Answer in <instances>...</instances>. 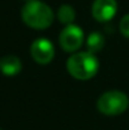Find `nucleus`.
I'll return each mask as SVG.
<instances>
[{
	"mask_svg": "<svg viewBox=\"0 0 129 130\" xmlns=\"http://www.w3.org/2000/svg\"><path fill=\"white\" fill-rule=\"evenodd\" d=\"M91 11L97 22H109L118 11V3L117 0H95Z\"/></svg>",
	"mask_w": 129,
	"mask_h": 130,
	"instance_id": "obj_6",
	"label": "nucleus"
},
{
	"mask_svg": "<svg viewBox=\"0 0 129 130\" xmlns=\"http://www.w3.org/2000/svg\"><path fill=\"white\" fill-rule=\"evenodd\" d=\"M128 106L129 97L124 92L118 90H111L103 93L96 102L97 110L108 116L120 115L128 109Z\"/></svg>",
	"mask_w": 129,
	"mask_h": 130,
	"instance_id": "obj_3",
	"label": "nucleus"
},
{
	"mask_svg": "<svg viewBox=\"0 0 129 130\" xmlns=\"http://www.w3.org/2000/svg\"><path fill=\"white\" fill-rule=\"evenodd\" d=\"M68 73L76 78L86 81L92 78L99 71V59L96 56L89 51L86 52H77L72 54L66 63Z\"/></svg>",
	"mask_w": 129,
	"mask_h": 130,
	"instance_id": "obj_1",
	"label": "nucleus"
},
{
	"mask_svg": "<svg viewBox=\"0 0 129 130\" xmlns=\"http://www.w3.org/2000/svg\"><path fill=\"white\" fill-rule=\"evenodd\" d=\"M31 56L37 63L47 64L54 57V47L51 41L46 38H38L31 45Z\"/></svg>",
	"mask_w": 129,
	"mask_h": 130,
	"instance_id": "obj_5",
	"label": "nucleus"
},
{
	"mask_svg": "<svg viewBox=\"0 0 129 130\" xmlns=\"http://www.w3.org/2000/svg\"><path fill=\"white\" fill-rule=\"evenodd\" d=\"M22 19L29 28L42 30L53 23L54 15L52 9L43 1L31 0L22 9Z\"/></svg>",
	"mask_w": 129,
	"mask_h": 130,
	"instance_id": "obj_2",
	"label": "nucleus"
},
{
	"mask_svg": "<svg viewBox=\"0 0 129 130\" xmlns=\"http://www.w3.org/2000/svg\"><path fill=\"white\" fill-rule=\"evenodd\" d=\"M0 130H1V129H0Z\"/></svg>",
	"mask_w": 129,
	"mask_h": 130,
	"instance_id": "obj_12",
	"label": "nucleus"
},
{
	"mask_svg": "<svg viewBox=\"0 0 129 130\" xmlns=\"http://www.w3.org/2000/svg\"><path fill=\"white\" fill-rule=\"evenodd\" d=\"M28 1H31V0H28Z\"/></svg>",
	"mask_w": 129,
	"mask_h": 130,
	"instance_id": "obj_11",
	"label": "nucleus"
},
{
	"mask_svg": "<svg viewBox=\"0 0 129 130\" xmlns=\"http://www.w3.org/2000/svg\"><path fill=\"white\" fill-rule=\"evenodd\" d=\"M57 18H58V20H60L62 24L68 25V24H72V22L75 20V18H76V11H75V9H74L71 5L63 4V5H61V6L58 8Z\"/></svg>",
	"mask_w": 129,
	"mask_h": 130,
	"instance_id": "obj_9",
	"label": "nucleus"
},
{
	"mask_svg": "<svg viewBox=\"0 0 129 130\" xmlns=\"http://www.w3.org/2000/svg\"><path fill=\"white\" fill-rule=\"evenodd\" d=\"M84 32L79 25L68 24L60 33V45L65 52H76L84 43Z\"/></svg>",
	"mask_w": 129,
	"mask_h": 130,
	"instance_id": "obj_4",
	"label": "nucleus"
},
{
	"mask_svg": "<svg viewBox=\"0 0 129 130\" xmlns=\"http://www.w3.org/2000/svg\"><path fill=\"white\" fill-rule=\"evenodd\" d=\"M104 45H105V38L99 32H92L86 38V48L89 52H91L94 54L100 52L104 48Z\"/></svg>",
	"mask_w": 129,
	"mask_h": 130,
	"instance_id": "obj_8",
	"label": "nucleus"
},
{
	"mask_svg": "<svg viewBox=\"0 0 129 130\" xmlns=\"http://www.w3.org/2000/svg\"><path fill=\"white\" fill-rule=\"evenodd\" d=\"M119 29H120V33L125 38H129V14L122 18V20L119 23Z\"/></svg>",
	"mask_w": 129,
	"mask_h": 130,
	"instance_id": "obj_10",
	"label": "nucleus"
},
{
	"mask_svg": "<svg viewBox=\"0 0 129 130\" xmlns=\"http://www.w3.org/2000/svg\"><path fill=\"white\" fill-rule=\"evenodd\" d=\"M22 71V62L17 56H4L0 58V72L5 76H15Z\"/></svg>",
	"mask_w": 129,
	"mask_h": 130,
	"instance_id": "obj_7",
	"label": "nucleus"
}]
</instances>
